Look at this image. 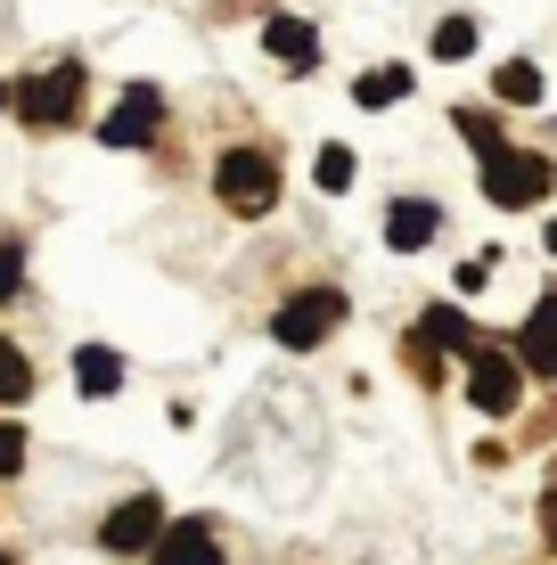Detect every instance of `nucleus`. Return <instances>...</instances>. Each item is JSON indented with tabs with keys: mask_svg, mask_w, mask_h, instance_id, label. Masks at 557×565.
<instances>
[{
	"mask_svg": "<svg viewBox=\"0 0 557 565\" xmlns=\"http://www.w3.org/2000/svg\"><path fill=\"white\" fill-rule=\"evenodd\" d=\"M74 99H83V66L57 57V66H42V74L17 83V124H25V131H57L74 115Z\"/></svg>",
	"mask_w": 557,
	"mask_h": 565,
	"instance_id": "1",
	"label": "nucleus"
},
{
	"mask_svg": "<svg viewBox=\"0 0 557 565\" xmlns=\"http://www.w3.org/2000/svg\"><path fill=\"white\" fill-rule=\"evenodd\" d=\"M549 156H525V148H492L484 156V198L492 205H508V213H525V205H542L549 198Z\"/></svg>",
	"mask_w": 557,
	"mask_h": 565,
	"instance_id": "2",
	"label": "nucleus"
},
{
	"mask_svg": "<svg viewBox=\"0 0 557 565\" xmlns=\"http://www.w3.org/2000/svg\"><path fill=\"white\" fill-rule=\"evenodd\" d=\"M214 189H222L229 213H271L279 205V164L263 148H229L222 164H214Z\"/></svg>",
	"mask_w": 557,
	"mask_h": 565,
	"instance_id": "3",
	"label": "nucleus"
},
{
	"mask_svg": "<svg viewBox=\"0 0 557 565\" xmlns=\"http://www.w3.org/2000/svg\"><path fill=\"white\" fill-rule=\"evenodd\" d=\"M336 320H344V296H336V287H303V296H287V303H279L271 337L287 344V353H312V344L329 337Z\"/></svg>",
	"mask_w": 557,
	"mask_h": 565,
	"instance_id": "4",
	"label": "nucleus"
},
{
	"mask_svg": "<svg viewBox=\"0 0 557 565\" xmlns=\"http://www.w3.org/2000/svg\"><path fill=\"white\" fill-rule=\"evenodd\" d=\"M468 402H475L484 418H508L516 402H525V361L501 353V344H484V353L468 361Z\"/></svg>",
	"mask_w": 557,
	"mask_h": 565,
	"instance_id": "5",
	"label": "nucleus"
},
{
	"mask_svg": "<svg viewBox=\"0 0 557 565\" xmlns=\"http://www.w3.org/2000/svg\"><path fill=\"white\" fill-rule=\"evenodd\" d=\"M164 533H172V524H164V509H157L148 492H140V500H124V509L99 524V541H107L115 557H157V550H164Z\"/></svg>",
	"mask_w": 557,
	"mask_h": 565,
	"instance_id": "6",
	"label": "nucleus"
},
{
	"mask_svg": "<svg viewBox=\"0 0 557 565\" xmlns=\"http://www.w3.org/2000/svg\"><path fill=\"white\" fill-rule=\"evenodd\" d=\"M164 131V90H148V83H131L124 99L107 107V124H99V140L107 148H148Z\"/></svg>",
	"mask_w": 557,
	"mask_h": 565,
	"instance_id": "7",
	"label": "nucleus"
},
{
	"mask_svg": "<svg viewBox=\"0 0 557 565\" xmlns=\"http://www.w3.org/2000/svg\"><path fill=\"white\" fill-rule=\"evenodd\" d=\"M516 361H525L533 377H557V287L533 303V320L516 328Z\"/></svg>",
	"mask_w": 557,
	"mask_h": 565,
	"instance_id": "8",
	"label": "nucleus"
},
{
	"mask_svg": "<svg viewBox=\"0 0 557 565\" xmlns=\"http://www.w3.org/2000/svg\"><path fill=\"white\" fill-rule=\"evenodd\" d=\"M263 50H271L287 74H312V57H320V33L303 25V17H263Z\"/></svg>",
	"mask_w": 557,
	"mask_h": 565,
	"instance_id": "9",
	"label": "nucleus"
},
{
	"mask_svg": "<svg viewBox=\"0 0 557 565\" xmlns=\"http://www.w3.org/2000/svg\"><path fill=\"white\" fill-rule=\"evenodd\" d=\"M435 230H443V213H435L427 198H394L386 205V246H394V255H418Z\"/></svg>",
	"mask_w": 557,
	"mask_h": 565,
	"instance_id": "10",
	"label": "nucleus"
},
{
	"mask_svg": "<svg viewBox=\"0 0 557 565\" xmlns=\"http://www.w3.org/2000/svg\"><path fill=\"white\" fill-rule=\"evenodd\" d=\"M418 344H427V353H459V361L484 353V344H475V328H468V311H451V303H435L427 320H418Z\"/></svg>",
	"mask_w": 557,
	"mask_h": 565,
	"instance_id": "11",
	"label": "nucleus"
},
{
	"mask_svg": "<svg viewBox=\"0 0 557 565\" xmlns=\"http://www.w3.org/2000/svg\"><path fill=\"white\" fill-rule=\"evenodd\" d=\"M157 565H222V541H214V524H205V516L172 524V533H164V550H157Z\"/></svg>",
	"mask_w": 557,
	"mask_h": 565,
	"instance_id": "12",
	"label": "nucleus"
},
{
	"mask_svg": "<svg viewBox=\"0 0 557 565\" xmlns=\"http://www.w3.org/2000/svg\"><path fill=\"white\" fill-rule=\"evenodd\" d=\"M74 385H83L90 402L124 394V353H107V344H83V353H74Z\"/></svg>",
	"mask_w": 557,
	"mask_h": 565,
	"instance_id": "13",
	"label": "nucleus"
},
{
	"mask_svg": "<svg viewBox=\"0 0 557 565\" xmlns=\"http://www.w3.org/2000/svg\"><path fill=\"white\" fill-rule=\"evenodd\" d=\"M353 99H361V107H394V99H410V66H386V74H361V83H353Z\"/></svg>",
	"mask_w": 557,
	"mask_h": 565,
	"instance_id": "14",
	"label": "nucleus"
},
{
	"mask_svg": "<svg viewBox=\"0 0 557 565\" xmlns=\"http://www.w3.org/2000/svg\"><path fill=\"white\" fill-rule=\"evenodd\" d=\"M492 90H501V99H508V107H533V99H542V74H533V66H525V57H508V66H501V74H492Z\"/></svg>",
	"mask_w": 557,
	"mask_h": 565,
	"instance_id": "15",
	"label": "nucleus"
},
{
	"mask_svg": "<svg viewBox=\"0 0 557 565\" xmlns=\"http://www.w3.org/2000/svg\"><path fill=\"white\" fill-rule=\"evenodd\" d=\"M25 394H33V361L0 337V402H25Z\"/></svg>",
	"mask_w": 557,
	"mask_h": 565,
	"instance_id": "16",
	"label": "nucleus"
},
{
	"mask_svg": "<svg viewBox=\"0 0 557 565\" xmlns=\"http://www.w3.org/2000/svg\"><path fill=\"white\" fill-rule=\"evenodd\" d=\"M451 124H459V131H468V148H475V156H492V148H508V140H501V131H492V115H484V107H459V115H451Z\"/></svg>",
	"mask_w": 557,
	"mask_h": 565,
	"instance_id": "17",
	"label": "nucleus"
},
{
	"mask_svg": "<svg viewBox=\"0 0 557 565\" xmlns=\"http://www.w3.org/2000/svg\"><path fill=\"white\" fill-rule=\"evenodd\" d=\"M475 50V25L468 17H443V25H435V57H468Z\"/></svg>",
	"mask_w": 557,
	"mask_h": 565,
	"instance_id": "18",
	"label": "nucleus"
},
{
	"mask_svg": "<svg viewBox=\"0 0 557 565\" xmlns=\"http://www.w3.org/2000/svg\"><path fill=\"white\" fill-rule=\"evenodd\" d=\"M320 189H353V148H320Z\"/></svg>",
	"mask_w": 557,
	"mask_h": 565,
	"instance_id": "19",
	"label": "nucleus"
},
{
	"mask_svg": "<svg viewBox=\"0 0 557 565\" xmlns=\"http://www.w3.org/2000/svg\"><path fill=\"white\" fill-rule=\"evenodd\" d=\"M17 467H25V426H17V418H0V483H9Z\"/></svg>",
	"mask_w": 557,
	"mask_h": 565,
	"instance_id": "20",
	"label": "nucleus"
},
{
	"mask_svg": "<svg viewBox=\"0 0 557 565\" xmlns=\"http://www.w3.org/2000/svg\"><path fill=\"white\" fill-rule=\"evenodd\" d=\"M17 287H25V255H17V246H0V303H9Z\"/></svg>",
	"mask_w": 557,
	"mask_h": 565,
	"instance_id": "21",
	"label": "nucleus"
},
{
	"mask_svg": "<svg viewBox=\"0 0 557 565\" xmlns=\"http://www.w3.org/2000/svg\"><path fill=\"white\" fill-rule=\"evenodd\" d=\"M542 524H549V541H557V492H549V500H542Z\"/></svg>",
	"mask_w": 557,
	"mask_h": 565,
	"instance_id": "22",
	"label": "nucleus"
},
{
	"mask_svg": "<svg viewBox=\"0 0 557 565\" xmlns=\"http://www.w3.org/2000/svg\"><path fill=\"white\" fill-rule=\"evenodd\" d=\"M0 107H17V90H9V83H0Z\"/></svg>",
	"mask_w": 557,
	"mask_h": 565,
	"instance_id": "23",
	"label": "nucleus"
},
{
	"mask_svg": "<svg viewBox=\"0 0 557 565\" xmlns=\"http://www.w3.org/2000/svg\"><path fill=\"white\" fill-rule=\"evenodd\" d=\"M549 255H557V222H549Z\"/></svg>",
	"mask_w": 557,
	"mask_h": 565,
	"instance_id": "24",
	"label": "nucleus"
},
{
	"mask_svg": "<svg viewBox=\"0 0 557 565\" xmlns=\"http://www.w3.org/2000/svg\"><path fill=\"white\" fill-rule=\"evenodd\" d=\"M0 565H17V557H0Z\"/></svg>",
	"mask_w": 557,
	"mask_h": 565,
	"instance_id": "25",
	"label": "nucleus"
}]
</instances>
